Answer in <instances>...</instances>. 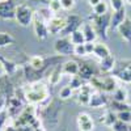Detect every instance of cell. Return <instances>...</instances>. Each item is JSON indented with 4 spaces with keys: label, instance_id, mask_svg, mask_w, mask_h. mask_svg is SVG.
I'll use <instances>...</instances> for the list:
<instances>
[{
    "label": "cell",
    "instance_id": "1",
    "mask_svg": "<svg viewBox=\"0 0 131 131\" xmlns=\"http://www.w3.org/2000/svg\"><path fill=\"white\" fill-rule=\"evenodd\" d=\"M89 21L93 26V29L96 30L97 36L101 37L102 39H107V30L110 29V21H112V13H105L101 16L97 15H89Z\"/></svg>",
    "mask_w": 131,
    "mask_h": 131
},
{
    "label": "cell",
    "instance_id": "2",
    "mask_svg": "<svg viewBox=\"0 0 131 131\" xmlns=\"http://www.w3.org/2000/svg\"><path fill=\"white\" fill-rule=\"evenodd\" d=\"M15 20L21 25V26H29L33 24L34 20V12H33L31 7L28 4H20L16 7V13H15Z\"/></svg>",
    "mask_w": 131,
    "mask_h": 131
},
{
    "label": "cell",
    "instance_id": "3",
    "mask_svg": "<svg viewBox=\"0 0 131 131\" xmlns=\"http://www.w3.org/2000/svg\"><path fill=\"white\" fill-rule=\"evenodd\" d=\"M47 88L42 83L37 81L33 83V85L30 86V91L26 93V98L30 102H39L42 100H45L47 97Z\"/></svg>",
    "mask_w": 131,
    "mask_h": 131
},
{
    "label": "cell",
    "instance_id": "4",
    "mask_svg": "<svg viewBox=\"0 0 131 131\" xmlns=\"http://www.w3.org/2000/svg\"><path fill=\"white\" fill-rule=\"evenodd\" d=\"M73 49H75V45L71 42L70 37L62 36L54 43V50H55L58 55H62V57H67V55L73 54Z\"/></svg>",
    "mask_w": 131,
    "mask_h": 131
},
{
    "label": "cell",
    "instance_id": "5",
    "mask_svg": "<svg viewBox=\"0 0 131 131\" xmlns=\"http://www.w3.org/2000/svg\"><path fill=\"white\" fill-rule=\"evenodd\" d=\"M83 25V18L79 15H68L66 17V26L64 30L62 31V36L70 37L73 31L79 30Z\"/></svg>",
    "mask_w": 131,
    "mask_h": 131
},
{
    "label": "cell",
    "instance_id": "6",
    "mask_svg": "<svg viewBox=\"0 0 131 131\" xmlns=\"http://www.w3.org/2000/svg\"><path fill=\"white\" fill-rule=\"evenodd\" d=\"M33 28H34V33L36 37L38 39H47L49 37V28H47V23L43 20L39 15L34 13V20H33Z\"/></svg>",
    "mask_w": 131,
    "mask_h": 131
},
{
    "label": "cell",
    "instance_id": "7",
    "mask_svg": "<svg viewBox=\"0 0 131 131\" xmlns=\"http://www.w3.org/2000/svg\"><path fill=\"white\" fill-rule=\"evenodd\" d=\"M16 4L13 0H2L0 2V18L2 20H12L16 13Z\"/></svg>",
    "mask_w": 131,
    "mask_h": 131
},
{
    "label": "cell",
    "instance_id": "8",
    "mask_svg": "<svg viewBox=\"0 0 131 131\" xmlns=\"http://www.w3.org/2000/svg\"><path fill=\"white\" fill-rule=\"evenodd\" d=\"M66 26V18L63 17H58V16H52L50 18V21L47 23V28H49V33L51 36H57V34H62V31L64 30Z\"/></svg>",
    "mask_w": 131,
    "mask_h": 131
},
{
    "label": "cell",
    "instance_id": "9",
    "mask_svg": "<svg viewBox=\"0 0 131 131\" xmlns=\"http://www.w3.org/2000/svg\"><path fill=\"white\" fill-rule=\"evenodd\" d=\"M78 127L80 131H93L94 122L88 113H80L78 115Z\"/></svg>",
    "mask_w": 131,
    "mask_h": 131
},
{
    "label": "cell",
    "instance_id": "10",
    "mask_svg": "<svg viewBox=\"0 0 131 131\" xmlns=\"http://www.w3.org/2000/svg\"><path fill=\"white\" fill-rule=\"evenodd\" d=\"M45 71L46 70H36V68L30 67L29 64H25L24 66V75H25L26 80L30 81V83L39 81V79L42 78V75L45 73Z\"/></svg>",
    "mask_w": 131,
    "mask_h": 131
},
{
    "label": "cell",
    "instance_id": "11",
    "mask_svg": "<svg viewBox=\"0 0 131 131\" xmlns=\"http://www.w3.org/2000/svg\"><path fill=\"white\" fill-rule=\"evenodd\" d=\"M127 18L126 16V8H122V9H118V10H114L112 13V21H110V30H117L119 28L123 21Z\"/></svg>",
    "mask_w": 131,
    "mask_h": 131
},
{
    "label": "cell",
    "instance_id": "12",
    "mask_svg": "<svg viewBox=\"0 0 131 131\" xmlns=\"http://www.w3.org/2000/svg\"><path fill=\"white\" fill-rule=\"evenodd\" d=\"M79 68H80V64L75 60H67V62L62 63L63 75H70V76L79 75Z\"/></svg>",
    "mask_w": 131,
    "mask_h": 131
},
{
    "label": "cell",
    "instance_id": "13",
    "mask_svg": "<svg viewBox=\"0 0 131 131\" xmlns=\"http://www.w3.org/2000/svg\"><path fill=\"white\" fill-rule=\"evenodd\" d=\"M117 30L127 43H131V18L127 17L123 23L119 25V28Z\"/></svg>",
    "mask_w": 131,
    "mask_h": 131
},
{
    "label": "cell",
    "instance_id": "14",
    "mask_svg": "<svg viewBox=\"0 0 131 131\" xmlns=\"http://www.w3.org/2000/svg\"><path fill=\"white\" fill-rule=\"evenodd\" d=\"M106 104H107L106 96L104 93H101V92H94L91 96V100H89L88 105L92 106V107H101V106H104Z\"/></svg>",
    "mask_w": 131,
    "mask_h": 131
},
{
    "label": "cell",
    "instance_id": "15",
    "mask_svg": "<svg viewBox=\"0 0 131 131\" xmlns=\"http://www.w3.org/2000/svg\"><path fill=\"white\" fill-rule=\"evenodd\" d=\"M81 30L84 33V37H85V42H94L96 38L98 37L96 30L93 29L92 24L91 23H85L81 25Z\"/></svg>",
    "mask_w": 131,
    "mask_h": 131
},
{
    "label": "cell",
    "instance_id": "16",
    "mask_svg": "<svg viewBox=\"0 0 131 131\" xmlns=\"http://www.w3.org/2000/svg\"><path fill=\"white\" fill-rule=\"evenodd\" d=\"M94 68L92 67L91 64L88 63H83L80 64V68H79V76L81 79H85V80H91L93 76H94Z\"/></svg>",
    "mask_w": 131,
    "mask_h": 131
},
{
    "label": "cell",
    "instance_id": "17",
    "mask_svg": "<svg viewBox=\"0 0 131 131\" xmlns=\"http://www.w3.org/2000/svg\"><path fill=\"white\" fill-rule=\"evenodd\" d=\"M115 64H117L115 58L113 55H110V57L100 60V70L102 72H112L115 68Z\"/></svg>",
    "mask_w": 131,
    "mask_h": 131
},
{
    "label": "cell",
    "instance_id": "18",
    "mask_svg": "<svg viewBox=\"0 0 131 131\" xmlns=\"http://www.w3.org/2000/svg\"><path fill=\"white\" fill-rule=\"evenodd\" d=\"M93 54L98 58V59H105L107 57H110L112 54H110V50H109V47L105 45V43H96V46H94V51Z\"/></svg>",
    "mask_w": 131,
    "mask_h": 131
},
{
    "label": "cell",
    "instance_id": "19",
    "mask_svg": "<svg viewBox=\"0 0 131 131\" xmlns=\"http://www.w3.org/2000/svg\"><path fill=\"white\" fill-rule=\"evenodd\" d=\"M62 75H63V72H62V63L54 66V70L51 71L50 78H49L50 84L51 85H57L60 81V79H62Z\"/></svg>",
    "mask_w": 131,
    "mask_h": 131
},
{
    "label": "cell",
    "instance_id": "20",
    "mask_svg": "<svg viewBox=\"0 0 131 131\" xmlns=\"http://www.w3.org/2000/svg\"><path fill=\"white\" fill-rule=\"evenodd\" d=\"M60 110V106L58 105V101H54L45 112V118L47 121H52V119H57L58 117V113Z\"/></svg>",
    "mask_w": 131,
    "mask_h": 131
},
{
    "label": "cell",
    "instance_id": "21",
    "mask_svg": "<svg viewBox=\"0 0 131 131\" xmlns=\"http://www.w3.org/2000/svg\"><path fill=\"white\" fill-rule=\"evenodd\" d=\"M91 96H92V91H91V86L89 85H83L80 91H79V101L81 104H85L88 105L89 104V100H91Z\"/></svg>",
    "mask_w": 131,
    "mask_h": 131
},
{
    "label": "cell",
    "instance_id": "22",
    "mask_svg": "<svg viewBox=\"0 0 131 131\" xmlns=\"http://www.w3.org/2000/svg\"><path fill=\"white\" fill-rule=\"evenodd\" d=\"M0 66H2L3 71H4L7 75H13V73L16 72V70H17L16 63L10 62V60H7V59H4V58H2V57H0Z\"/></svg>",
    "mask_w": 131,
    "mask_h": 131
},
{
    "label": "cell",
    "instance_id": "23",
    "mask_svg": "<svg viewBox=\"0 0 131 131\" xmlns=\"http://www.w3.org/2000/svg\"><path fill=\"white\" fill-rule=\"evenodd\" d=\"M70 39H71V42L73 43L75 46H76V45H83V43H85V37H84V33H83L81 28H80L79 30L73 31L72 34L70 36Z\"/></svg>",
    "mask_w": 131,
    "mask_h": 131
},
{
    "label": "cell",
    "instance_id": "24",
    "mask_svg": "<svg viewBox=\"0 0 131 131\" xmlns=\"http://www.w3.org/2000/svg\"><path fill=\"white\" fill-rule=\"evenodd\" d=\"M15 43V38L9 34V33H4L0 31V49L2 47H7L9 45Z\"/></svg>",
    "mask_w": 131,
    "mask_h": 131
},
{
    "label": "cell",
    "instance_id": "25",
    "mask_svg": "<svg viewBox=\"0 0 131 131\" xmlns=\"http://www.w3.org/2000/svg\"><path fill=\"white\" fill-rule=\"evenodd\" d=\"M107 9H109V5L105 0H101L96 7H93V13L97 15V16H101V15H105L107 13Z\"/></svg>",
    "mask_w": 131,
    "mask_h": 131
},
{
    "label": "cell",
    "instance_id": "26",
    "mask_svg": "<svg viewBox=\"0 0 131 131\" xmlns=\"http://www.w3.org/2000/svg\"><path fill=\"white\" fill-rule=\"evenodd\" d=\"M118 121V118H115V115L112 112H106L104 117H101V123H104L105 126H114V123Z\"/></svg>",
    "mask_w": 131,
    "mask_h": 131
},
{
    "label": "cell",
    "instance_id": "27",
    "mask_svg": "<svg viewBox=\"0 0 131 131\" xmlns=\"http://www.w3.org/2000/svg\"><path fill=\"white\" fill-rule=\"evenodd\" d=\"M127 97V91L125 88H117L114 91V101L117 102H123Z\"/></svg>",
    "mask_w": 131,
    "mask_h": 131
},
{
    "label": "cell",
    "instance_id": "28",
    "mask_svg": "<svg viewBox=\"0 0 131 131\" xmlns=\"http://www.w3.org/2000/svg\"><path fill=\"white\" fill-rule=\"evenodd\" d=\"M70 86L72 89H80L83 86V81H81V78L79 75H75V76H71V81H70Z\"/></svg>",
    "mask_w": 131,
    "mask_h": 131
},
{
    "label": "cell",
    "instance_id": "29",
    "mask_svg": "<svg viewBox=\"0 0 131 131\" xmlns=\"http://www.w3.org/2000/svg\"><path fill=\"white\" fill-rule=\"evenodd\" d=\"M117 118H118V121H122V122H125V123L131 122V110L119 112L118 115H117Z\"/></svg>",
    "mask_w": 131,
    "mask_h": 131
},
{
    "label": "cell",
    "instance_id": "30",
    "mask_svg": "<svg viewBox=\"0 0 131 131\" xmlns=\"http://www.w3.org/2000/svg\"><path fill=\"white\" fill-rule=\"evenodd\" d=\"M71 96H72V88L70 85L63 86V88L60 89V92H59V97L62 98V100H67V98H70Z\"/></svg>",
    "mask_w": 131,
    "mask_h": 131
},
{
    "label": "cell",
    "instance_id": "31",
    "mask_svg": "<svg viewBox=\"0 0 131 131\" xmlns=\"http://www.w3.org/2000/svg\"><path fill=\"white\" fill-rule=\"evenodd\" d=\"M73 55L79 57V58L88 55V54H86V50H85V45H84V43H83V45H76V46H75V49H73Z\"/></svg>",
    "mask_w": 131,
    "mask_h": 131
},
{
    "label": "cell",
    "instance_id": "32",
    "mask_svg": "<svg viewBox=\"0 0 131 131\" xmlns=\"http://www.w3.org/2000/svg\"><path fill=\"white\" fill-rule=\"evenodd\" d=\"M109 3H110V8L113 9V12L125 8V0H109Z\"/></svg>",
    "mask_w": 131,
    "mask_h": 131
},
{
    "label": "cell",
    "instance_id": "33",
    "mask_svg": "<svg viewBox=\"0 0 131 131\" xmlns=\"http://www.w3.org/2000/svg\"><path fill=\"white\" fill-rule=\"evenodd\" d=\"M75 3L76 0H60V5H62V9L64 10H70L75 7Z\"/></svg>",
    "mask_w": 131,
    "mask_h": 131
},
{
    "label": "cell",
    "instance_id": "34",
    "mask_svg": "<svg viewBox=\"0 0 131 131\" xmlns=\"http://www.w3.org/2000/svg\"><path fill=\"white\" fill-rule=\"evenodd\" d=\"M49 8H50V10L52 13H57V12H59V10L62 9V5H60V2H49Z\"/></svg>",
    "mask_w": 131,
    "mask_h": 131
},
{
    "label": "cell",
    "instance_id": "35",
    "mask_svg": "<svg viewBox=\"0 0 131 131\" xmlns=\"http://www.w3.org/2000/svg\"><path fill=\"white\" fill-rule=\"evenodd\" d=\"M114 130H115V131H128V127L126 126L125 122L117 121V122L114 123Z\"/></svg>",
    "mask_w": 131,
    "mask_h": 131
},
{
    "label": "cell",
    "instance_id": "36",
    "mask_svg": "<svg viewBox=\"0 0 131 131\" xmlns=\"http://www.w3.org/2000/svg\"><path fill=\"white\" fill-rule=\"evenodd\" d=\"M84 45H85V50H86V54H88V55L93 54V51H94V46H96V43H94V42H85Z\"/></svg>",
    "mask_w": 131,
    "mask_h": 131
},
{
    "label": "cell",
    "instance_id": "37",
    "mask_svg": "<svg viewBox=\"0 0 131 131\" xmlns=\"http://www.w3.org/2000/svg\"><path fill=\"white\" fill-rule=\"evenodd\" d=\"M100 2H101V0H88V4H89L91 7H96Z\"/></svg>",
    "mask_w": 131,
    "mask_h": 131
},
{
    "label": "cell",
    "instance_id": "38",
    "mask_svg": "<svg viewBox=\"0 0 131 131\" xmlns=\"http://www.w3.org/2000/svg\"><path fill=\"white\" fill-rule=\"evenodd\" d=\"M126 3H128V4L131 5V0H126Z\"/></svg>",
    "mask_w": 131,
    "mask_h": 131
},
{
    "label": "cell",
    "instance_id": "39",
    "mask_svg": "<svg viewBox=\"0 0 131 131\" xmlns=\"http://www.w3.org/2000/svg\"><path fill=\"white\" fill-rule=\"evenodd\" d=\"M51 2H60V0H51Z\"/></svg>",
    "mask_w": 131,
    "mask_h": 131
},
{
    "label": "cell",
    "instance_id": "40",
    "mask_svg": "<svg viewBox=\"0 0 131 131\" xmlns=\"http://www.w3.org/2000/svg\"><path fill=\"white\" fill-rule=\"evenodd\" d=\"M2 72H3V71H2V70H0V75H2Z\"/></svg>",
    "mask_w": 131,
    "mask_h": 131
}]
</instances>
